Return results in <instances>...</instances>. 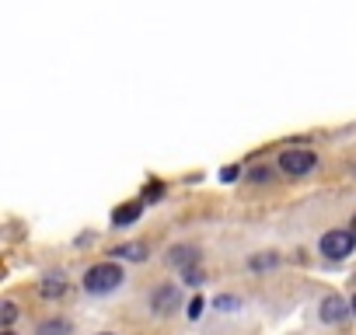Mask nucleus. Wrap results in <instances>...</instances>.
I'll use <instances>...</instances> for the list:
<instances>
[{
  "instance_id": "nucleus-1",
  "label": "nucleus",
  "mask_w": 356,
  "mask_h": 335,
  "mask_svg": "<svg viewBox=\"0 0 356 335\" xmlns=\"http://www.w3.org/2000/svg\"><path fill=\"white\" fill-rule=\"evenodd\" d=\"M119 283H122V269L115 262H102V265H91L84 272V290H91V293H108Z\"/></svg>"
},
{
  "instance_id": "nucleus-2",
  "label": "nucleus",
  "mask_w": 356,
  "mask_h": 335,
  "mask_svg": "<svg viewBox=\"0 0 356 335\" xmlns=\"http://www.w3.org/2000/svg\"><path fill=\"white\" fill-rule=\"evenodd\" d=\"M353 245H356V234H353V231H328V234L321 238V252H325L328 259H346V255L353 252Z\"/></svg>"
},
{
  "instance_id": "nucleus-3",
  "label": "nucleus",
  "mask_w": 356,
  "mask_h": 335,
  "mask_svg": "<svg viewBox=\"0 0 356 335\" xmlns=\"http://www.w3.org/2000/svg\"><path fill=\"white\" fill-rule=\"evenodd\" d=\"M280 168L286 175H307L314 168V154L311 150H286V154H280Z\"/></svg>"
},
{
  "instance_id": "nucleus-4",
  "label": "nucleus",
  "mask_w": 356,
  "mask_h": 335,
  "mask_svg": "<svg viewBox=\"0 0 356 335\" xmlns=\"http://www.w3.org/2000/svg\"><path fill=\"white\" fill-rule=\"evenodd\" d=\"M349 311H353V304H346L342 297H325V304H321V321L342 325V321L349 318Z\"/></svg>"
},
{
  "instance_id": "nucleus-5",
  "label": "nucleus",
  "mask_w": 356,
  "mask_h": 335,
  "mask_svg": "<svg viewBox=\"0 0 356 335\" xmlns=\"http://www.w3.org/2000/svg\"><path fill=\"white\" fill-rule=\"evenodd\" d=\"M140 210H143L140 203H122V206L112 213V224H115V227H126V224L140 220Z\"/></svg>"
},
{
  "instance_id": "nucleus-6",
  "label": "nucleus",
  "mask_w": 356,
  "mask_h": 335,
  "mask_svg": "<svg viewBox=\"0 0 356 335\" xmlns=\"http://www.w3.org/2000/svg\"><path fill=\"white\" fill-rule=\"evenodd\" d=\"M175 304H178V290L175 286H161L157 293H154V307L164 314V311H175Z\"/></svg>"
},
{
  "instance_id": "nucleus-7",
  "label": "nucleus",
  "mask_w": 356,
  "mask_h": 335,
  "mask_svg": "<svg viewBox=\"0 0 356 335\" xmlns=\"http://www.w3.org/2000/svg\"><path fill=\"white\" fill-rule=\"evenodd\" d=\"M196 259H200V252H193V248H186V245L171 252V262H175V265H193Z\"/></svg>"
},
{
  "instance_id": "nucleus-8",
  "label": "nucleus",
  "mask_w": 356,
  "mask_h": 335,
  "mask_svg": "<svg viewBox=\"0 0 356 335\" xmlns=\"http://www.w3.org/2000/svg\"><path fill=\"white\" fill-rule=\"evenodd\" d=\"M39 335H70V325L60 321V318H56V321H42V325H39Z\"/></svg>"
},
{
  "instance_id": "nucleus-9",
  "label": "nucleus",
  "mask_w": 356,
  "mask_h": 335,
  "mask_svg": "<svg viewBox=\"0 0 356 335\" xmlns=\"http://www.w3.org/2000/svg\"><path fill=\"white\" fill-rule=\"evenodd\" d=\"M63 286H67V283H63L60 276H49V279L42 283V293H46V297H60V293H63Z\"/></svg>"
},
{
  "instance_id": "nucleus-10",
  "label": "nucleus",
  "mask_w": 356,
  "mask_h": 335,
  "mask_svg": "<svg viewBox=\"0 0 356 335\" xmlns=\"http://www.w3.org/2000/svg\"><path fill=\"white\" fill-rule=\"evenodd\" d=\"M115 255H122V259H147L143 245H122V248H115Z\"/></svg>"
},
{
  "instance_id": "nucleus-11",
  "label": "nucleus",
  "mask_w": 356,
  "mask_h": 335,
  "mask_svg": "<svg viewBox=\"0 0 356 335\" xmlns=\"http://www.w3.org/2000/svg\"><path fill=\"white\" fill-rule=\"evenodd\" d=\"M200 314H203V300L196 297V300L189 304V318H200Z\"/></svg>"
},
{
  "instance_id": "nucleus-12",
  "label": "nucleus",
  "mask_w": 356,
  "mask_h": 335,
  "mask_svg": "<svg viewBox=\"0 0 356 335\" xmlns=\"http://www.w3.org/2000/svg\"><path fill=\"white\" fill-rule=\"evenodd\" d=\"M18 318V311H15V304H4V325H11Z\"/></svg>"
},
{
  "instance_id": "nucleus-13",
  "label": "nucleus",
  "mask_w": 356,
  "mask_h": 335,
  "mask_svg": "<svg viewBox=\"0 0 356 335\" xmlns=\"http://www.w3.org/2000/svg\"><path fill=\"white\" fill-rule=\"evenodd\" d=\"M217 307H220V311H231V307H234V297H220Z\"/></svg>"
},
{
  "instance_id": "nucleus-14",
  "label": "nucleus",
  "mask_w": 356,
  "mask_h": 335,
  "mask_svg": "<svg viewBox=\"0 0 356 335\" xmlns=\"http://www.w3.org/2000/svg\"><path fill=\"white\" fill-rule=\"evenodd\" d=\"M353 234H356V217H353Z\"/></svg>"
},
{
  "instance_id": "nucleus-15",
  "label": "nucleus",
  "mask_w": 356,
  "mask_h": 335,
  "mask_svg": "<svg viewBox=\"0 0 356 335\" xmlns=\"http://www.w3.org/2000/svg\"><path fill=\"white\" fill-rule=\"evenodd\" d=\"M353 314H356V297H353Z\"/></svg>"
},
{
  "instance_id": "nucleus-16",
  "label": "nucleus",
  "mask_w": 356,
  "mask_h": 335,
  "mask_svg": "<svg viewBox=\"0 0 356 335\" xmlns=\"http://www.w3.org/2000/svg\"><path fill=\"white\" fill-rule=\"evenodd\" d=\"M4 335H15V332H8V328H4Z\"/></svg>"
},
{
  "instance_id": "nucleus-17",
  "label": "nucleus",
  "mask_w": 356,
  "mask_h": 335,
  "mask_svg": "<svg viewBox=\"0 0 356 335\" xmlns=\"http://www.w3.org/2000/svg\"><path fill=\"white\" fill-rule=\"evenodd\" d=\"M105 335H108V332H105Z\"/></svg>"
}]
</instances>
